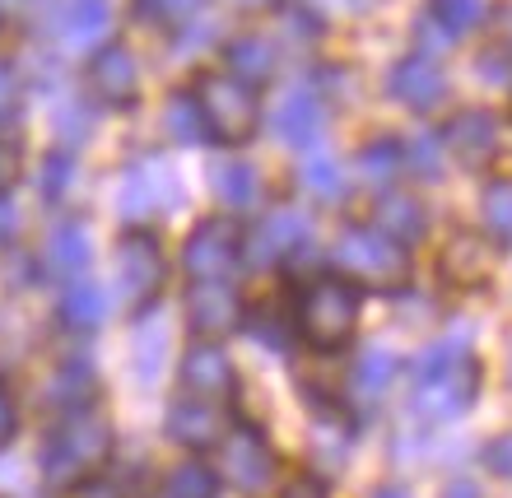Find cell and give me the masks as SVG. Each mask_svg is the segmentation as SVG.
<instances>
[{"instance_id":"f546056e","label":"cell","mask_w":512,"mask_h":498,"mask_svg":"<svg viewBox=\"0 0 512 498\" xmlns=\"http://www.w3.org/2000/svg\"><path fill=\"white\" fill-rule=\"evenodd\" d=\"M480 219L494 247H512V182H489L480 196Z\"/></svg>"},{"instance_id":"ba28073f","label":"cell","mask_w":512,"mask_h":498,"mask_svg":"<svg viewBox=\"0 0 512 498\" xmlns=\"http://www.w3.org/2000/svg\"><path fill=\"white\" fill-rule=\"evenodd\" d=\"M182 205V187H177V173L168 168L163 159H135L131 168L122 173L117 182V210H122L126 224H145L149 215H159V210H177Z\"/></svg>"},{"instance_id":"d6a6232c","label":"cell","mask_w":512,"mask_h":498,"mask_svg":"<svg viewBox=\"0 0 512 498\" xmlns=\"http://www.w3.org/2000/svg\"><path fill=\"white\" fill-rule=\"evenodd\" d=\"M163 131H168V140H177V145H210V140H205V126H201V112H196L187 89L168 98V108H163Z\"/></svg>"},{"instance_id":"8d00e7d4","label":"cell","mask_w":512,"mask_h":498,"mask_svg":"<svg viewBox=\"0 0 512 498\" xmlns=\"http://www.w3.org/2000/svg\"><path fill=\"white\" fill-rule=\"evenodd\" d=\"M205 0H135V10L145 14L149 24H159L168 28V33H182V28L201 14Z\"/></svg>"},{"instance_id":"e575fe53","label":"cell","mask_w":512,"mask_h":498,"mask_svg":"<svg viewBox=\"0 0 512 498\" xmlns=\"http://www.w3.org/2000/svg\"><path fill=\"white\" fill-rule=\"evenodd\" d=\"M38 187H42V201H52V205L66 201V191L75 187V149H52V154L42 159Z\"/></svg>"},{"instance_id":"74e56055","label":"cell","mask_w":512,"mask_h":498,"mask_svg":"<svg viewBox=\"0 0 512 498\" xmlns=\"http://www.w3.org/2000/svg\"><path fill=\"white\" fill-rule=\"evenodd\" d=\"M243 331L252 340H261L266 350H289V340H294V317H270V308H261L256 317H243Z\"/></svg>"},{"instance_id":"7dc6e473","label":"cell","mask_w":512,"mask_h":498,"mask_svg":"<svg viewBox=\"0 0 512 498\" xmlns=\"http://www.w3.org/2000/svg\"><path fill=\"white\" fill-rule=\"evenodd\" d=\"M443 498H485V489H480V480H471V475H452L443 485Z\"/></svg>"},{"instance_id":"277c9868","label":"cell","mask_w":512,"mask_h":498,"mask_svg":"<svg viewBox=\"0 0 512 498\" xmlns=\"http://www.w3.org/2000/svg\"><path fill=\"white\" fill-rule=\"evenodd\" d=\"M336 266L340 275L359 289H373V294H401L410 275H415V261L396 238H387L382 229H368V224H350L340 229L336 238Z\"/></svg>"},{"instance_id":"c3c4849f","label":"cell","mask_w":512,"mask_h":498,"mask_svg":"<svg viewBox=\"0 0 512 498\" xmlns=\"http://www.w3.org/2000/svg\"><path fill=\"white\" fill-rule=\"evenodd\" d=\"M499 52L512 56V0L499 5Z\"/></svg>"},{"instance_id":"44dd1931","label":"cell","mask_w":512,"mask_h":498,"mask_svg":"<svg viewBox=\"0 0 512 498\" xmlns=\"http://www.w3.org/2000/svg\"><path fill=\"white\" fill-rule=\"evenodd\" d=\"M224 70L233 80L252 84V89H266L275 80V70H280V52L261 33H238V38L224 42Z\"/></svg>"},{"instance_id":"d6986e66","label":"cell","mask_w":512,"mask_h":498,"mask_svg":"<svg viewBox=\"0 0 512 498\" xmlns=\"http://www.w3.org/2000/svg\"><path fill=\"white\" fill-rule=\"evenodd\" d=\"M112 33V0H61L56 10V38L70 52H94Z\"/></svg>"},{"instance_id":"bcb514c9","label":"cell","mask_w":512,"mask_h":498,"mask_svg":"<svg viewBox=\"0 0 512 498\" xmlns=\"http://www.w3.org/2000/svg\"><path fill=\"white\" fill-rule=\"evenodd\" d=\"M19 238V205L14 196H0V243H14Z\"/></svg>"},{"instance_id":"8fae6325","label":"cell","mask_w":512,"mask_h":498,"mask_svg":"<svg viewBox=\"0 0 512 498\" xmlns=\"http://www.w3.org/2000/svg\"><path fill=\"white\" fill-rule=\"evenodd\" d=\"M84 84H89V94L94 103L103 108H135V98H140V66H135V56L126 42H103L89 52V66H84Z\"/></svg>"},{"instance_id":"60d3db41","label":"cell","mask_w":512,"mask_h":498,"mask_svg":"<svg viewBox=\"0 0 512 498\" xmlns=\"http://www.w3.org/2000/svg\"><path fill=\"white\" fill-rule=\"evenodd\" d=\"M485 466H489V475L512 480V433H499V438L485 447Z\"/></svg>"},{"instance_id":"30bf717a","label":"cell","mask_w":512,"mask_h":498,"mask_svg":"<svg viewBox=\"0 0 512 498\" xmlns=\"http://www.w3.org/2000/svg\"><path fill=\"white\" fill-rule=\"evenodd\" d=\"M187 326L196 340H224L243 326V298L229 280H191L187 298H182Z\"/></svg>"},{"instance_id":"b9f144b4","label":"cell","mask_w":512,"mask_h":498,"mask_svg":"<svg viewBox=\"0 0 512 498\" xmlns=\"http://www.w3.org/2000/svg\"><path fill=\"white\" fill-rule=\"evenodd\" d=\"M14 108H19V80H14V66L0 61V131L10 126Z\"/></svg>"},{"instance_id":"52a82bcc","label":"cell","mask_w":512,"mask_h":498,"mask_svg":"<svg viewBox=\"0 0 512 498\" xmlns=\"http://www.w3.org/2000/svg\"><path fill=\"white\" fill-rule=\"evenodd\" d=\"M280 475V457L270 438L256 424H229V433L219 438V480H229L243 494H266L275 489Z\"/></svg>"},{"instance_id":"f35d334b","label":"cell","mask_w":512,"mask_h":498,"mask_svg":"<svg viewBox=\"0 0 512 498\" xmlns=\"http://www.w3.org/2000/svg\"><path fill=\"white\" fill-rule=\"evenodd\" d=\"M19 177H24V145H19V135L0 131V196H14Z\"/></svg>"},{"instance_id":"d4e9b609","label":"cell","mask_w":512,"mask_h":498,"mask_svg":"<svg viewBox=\"0 0 512 498\" xmlns=\"http://www.w3.org/2000/svg\"><path fill=\"white\" fill-rule=\"evenodd\" d=\"M396 373H401L396 350H387V345H368V350L359 354L354 373H350V387H354V396H364V401L373 405L378 396H387V387L396 382Z\"/></svg>"},{"instance_id":"681fc988","label":"cell","mask_w":512,"mask_h":498,"mask_svg":"<svg viewBox=\"0 0 512 498\" xmlns=\"http://www.w3.org/2000/svg\"><path fill=\"white\" fill-rule=\"evenodd\" d=\"M368 498H410V489H405V485H378Z\"/></svg>"},{"instance_id":"7c38bea8","label":"cell","mask_w":512,"mask_h":498,"mask_svg":"<svg viewBox=\"0 0 512 498\" xmlns=\"http://www.w3.org/2000/svg\"><path fill=\"white\" fill-rule=\"evenodd\" d=\"M177 382H182V396H201V401L219 405H229L238 391V373H233L219 340H191L182 350V364H177Z\"/></svg>"},{"instance_id":"ab89813d","label":"cell","mask_w":512,"mask_h":498,"mask_svg":"<svg viewBox=\"0 0 512 498\" xmlns=\"http://www.w3.org/2000/svg\"><path fill=\"white\" fill-rule=\"evenodd\" d=\"M275 498H331V489H326V480L317 471H303V475H289L275 489Z\"/></svg>"},{"instance_id":"5b68a950","label":"cell","mask_w":512,"mask_h":498,"mask_svg":"<svg viewBox=\"0 0 512 498\" xmlns=\"http://www.w3.org/2000/svg\"><path fill=\"white\" fill-rule=\"evenodd\" d=\"M117 280H122V303L140 317L154 312L168 284V256H163V238L149 224H135L117 243Z\"/></svg>"},{"instance_id":"3957f363","label":"cell","mask_w":512,"mask_h":498,"mask_svg":"<svg viewBox=\"0 0 512 498\" xmlns=\"http://www.w3.org/2000/svg\"><path fill=\"white\" fill-rule=\"evenodd\" d=\"M196 112H201L205 140L224 149H243L261 131V89L233 80L229 70H205L187 89Z\"/></svg>"},{"instance_id":"ac0fdd59","label":"cell","mask_w":512,"mask_h":498,"mask_svg":"<svg viewBox=\"0 0 512 498\" xmlns=\"http://www.w3.org/2000/svg\"><path fill=\"white\" fill-rule=\"evenodd\" d=\"M438 270H443V280L452 284V289H485V284L494 280V270H499V252H494V243L480 238V233H457V238L443 247Z\"/></svg>"},{"instance_id":"5bb4252c","label":"cell","mask_w":512,"mask_h":498,"mask_svg":"<svg viewBox=\"0 0 512 498\" xmlns=\"http://www.w3.org/2000/svg\"><path fill=\"white\" fill-rule=\"evenodd\" d=\"M475 391H480V364H475V354H471V359H461L457 368L415 382V415L419 419H457L475 405Z\"/></svg>"},{"instance_id":"f6af8a7d","label":"cell","mask_w":512,"mask_h":498,"mask_svg":"<svg viewBox=\"0 0 512 498\" xmlns=\"http://www.w3.org/2000/svg\"><path fill=\"white\" fill-rule=\"evenodd\" d=\"M75 498H131V494H126V489L117 485L112 475H103V471H98L94 480H84V485L75 489Z\"/></svg>"},{"instance_id":"4316f807","label":"cell","mask_w":512,"mask_h":498,"mask_svg":"<svg viewBox=\"0 0 512 498\" xmlns=\"http://www.w3.org/2000/svg\"><path fill=\"white\" fill-rule=\"evenodd\" d=\"M401 168L405 163H401V140H396V135H378V140H368L364 154H359V177H364L368 187H378V191H387Z\"/></svg>"},{"instance_id":"4fadbf2b","label":"cell","mask_w":512,"mask_h":498,"mask_svg":"<svg viewBox=\"0 0 512 498\" xmlns=\"http://www.w3.org/2000/svg\"><path fill=\"white\" fill-rule=\"evenodd\" d=\"M229 405L219 401H201V396H177L168 405V415H163V433L173 438L177 447H187V452H210L219 447V438L229 433Z\"/></svg>"},{"instance_id":"4dcf8cb0","label":"cell","mask_w":512,"mask_h":498,"mask_svg":"<svg viewBox=\"0 0 512 498\" xmlns=\"http://www.w3.org/2000/svg\"><path fill=\"white\" fill-rule=\"evenodd\" d=\"M312 452H317L326 466H336V461H345L354 452V429L336 410H322V415H317V424H312Z\"/></svg>"},{"instance_id":"d590c367","label":"cell","mask_w":512,"mask_h":498,"mask_svg":"<svg viewBox=\"0 0 512 498\" xmlns=\"http://www.w3.org/2000/svg\"><path fill=\"white\" fill-rule=\"evenodd\" d=\"M443 154L447 149L438 135H415L410 145H401V163L415 177H424V182H438V177H443Z\"/></svg>"},{"instance_id":"83f0119b","label":"cell","mask_w":512,"mask_h":498,"mask_svg":"<svg viewBox=\"0 0 512 498\" xmlns=\"http://www.w3.org/2000/svg\"><path fill=\"white\" fill-rule=\"evenodd\" d=\"M219 494H224V480L201 457L177 461L173 471H168V498H219Z\"/></svg>"},{"instance_id":"9a60e30c","label":"cell","mask_w":512,"mask_h":498,"mask_svg":"<svg viewBox=\"0 0 512 498\" xmlns=\"http://www.w3.org/2000/svg\"><path fill=\"white\" fill-rule=\"evenodd\" d=\"M438 140H443V149L461 163V168H475V173L499 159V145H503L499 117H494V112H485V108L457 112V117L447 122V131L438 135Z\"/></svg>"},{"instance_id":"cb8c5ba5","label":"cell","mask_w":512,"mask_h":498,"mask_svg":"<svg viewBox=\"0 0 512 498\" xmlns=\"http://www.w3.org/2000/svg\"><path fill=\"white\" fill-rule=\"evenodd\" d=\"M373 229H382L387 238H396L401 247L419 243L424 238V229H429V215H424V205L415 201V196H401V191H387L378 201V224Z\"/></svg>"},{"instance_id":"7402d4cb","label":"cell","mask_w":512,"mask_h":498,"mask_svg":"<svg viewBox=\"0 0 512 498\" xmlns=\"http://www.w3.org/2000/svg\"><path fill=\"white\" fill-rule=\"evenodd\" d=\"M210 191L219 196V205L229 215H247L261 201V168L247 159H219L210 168Z\"/></svg>"},{"instance_id":"603a6c76","label":"cell","mask_w":512,"mask_h":498,"mask_svg":"<svg viewBox=\"0 0 512 498\" xmlns=\"http://www.w3.org/2000/svg\"><path fill=\"white\" fill-rule=\"evenodd\" d=\"M56 312H61V322H66L70 331L89 336V331H98V326L108 322V289H103V284H94L89 275H80V280H66Z\"/></svg>"},{"instance_id":"1f68e13d","label":"cell","mask_w":512,"mask_h":498,"mask_svg":"<svg viewBox=\"0 0 512 498\" xmlns=\"http://www.w3.org/2000/svg\"><path fill=\"white\" fill-rule=\"evenodd\" d=\"M461 359H471V331H452V336L433 340L429 350L419 354V364H415V382L447 373V368H457Z\"/></svg>"},{"instance_id":"8992f818","label":"cell","mask_w":512,"mask_h":498,"mask_svg":"<svg viewBox=\"0 0 512 498\" xmlns=\"http://www.w3.org/2000/svg\"><path fill=\"white\" fill-rule=\"evenodd\" d=\"M243 266V224L238 215H210L191 224L182 243V270L191 280H233Z\"/></svg>"},{"instance_id":"ffe728a7","label":"cell","mask_w":512,"mask_h":498,"mask_svg":"<svg viewBox=\"0 0 512 498\" xmlns=\"http://www.w3.org/2000/svg\"><path fill=\"white\" fill-rule=\"evenodd\" d=\"M94 261V238L84 229L80 219H61L52 233H47V243H42V266L47 275L56 280H80L84 270Z\"/></svg>"},{"instance_id":"f907efd6","label":"cell","mask_w":512,"mask_h":498,"mask_svg":"<svg viewBox=\"0 0 512 498\" xmlns=\"http://www.w3.org/2000/svg\"><path fill=\"white\" fill-rule=\"evenodd\" d=\"M233 5H243V10H266V5H275V0H233Z\"/></svg>"},{"instance_id":"7a4b0ae2","label":"cell","mask_w":512,"mask_h":498,"mask_svg":"<svg viewBox=\"0 0 512 498\" xmlns=\"http://www.w3.org/2000/svg\"><path fill=\"white\" fill-rule=\"evenodd\" d=\"M364 312V289L350 284L345 275H317L294 294V336L312 345L317 354H336L354 340Z\"/></svg>"},{"instance_id":"6da1fadb","label":"cell","mask_w":512,"mask_h":498,"mask_svg":"<svg viewBox=\"0 0 512 498\" xmlns=\"http://www.w3.org/2000/svg\"><path fill=\"white\" fill-rule=\"evenodd\" d=\"M108 461H112V419L98 405H80V410L56 415V424L47 429L42 452H38L42 480L56 494H75Z\"/></svg>"},{"instance_id":"2e32d148","label":"cell","mask_w":512,"mask_h":498,"mask_svg":"<svg viewBox=\"0 0 512 498\" xmlns=\"http://www.w3.org/2000/svg\"><path fill=\"white\" fill-rule=\"evenodd\" d=\"M447 89H452V84H447V70L424 52L401 56L387 75V94L415 112H429V108H438V103H447Z\"/></svg>"},{"instance_id":"484cf974","label":"cell","mask_w":512,"mask_h":498,"mask_svg":"<svg viewBox=\"0 0 512 498\" xmlns=\"http://www.w3.org/2000/svg\"><path fill=\"white\" fill-rule=\"evenodd\" d=\"M298 187L308 191L312 201H340L345 187H350V177H345V168H340L336 154L312 149L308 159H303V168H298Z\"/></svg>"},{"instance_id":"7bdbcfd3","label":"cell","mask_w":512,"mask_h":498,"mask_svg":"<svg viewBox=\"0 0 512 498\" xmlns=\"http://www.w3.org/2000/svg\"><path fill=\"white\" fill-rule=\"evenodd\" d=\"M14 433H19V401H14V391L0 382V452L14 443Z\"/></svg>"},{"instance_id":"e0dca14e","label":"cell","mask_w":512,"mask_h":498,"mask_svg":"<svg viewBox=\"0 0 512 498\" xmlns=\"http://www.w3.org/2000/svg\"><path fill=\"white\" fill-rule=\"evenodd\" d=\"M270 126H275V135H280L284 145L312 149L317 140H322V131H326V103H322V94H317L312 84H294V89H284V98L275 103Z\"/></svg>"},{"instance_id":"ee69618b","label":"cell","mask_w":512,"mask_h":498,"mask_svg":"<svg viewBox=\"0 0 512 498\" xmlns=\"http://www.w3.org/2000/svg\"><path fill=\"white\" fill-rule=\"evenodd\" d=\"M508 66H512V56L499 52V47L480 56V75H485L489 84H512V70H508Z\"/></svg>"},{"instance_id":"836d02e7","label":"cell","mask_w":512,"mask_h":498,"mask_svg":"<svg viewBox=\"0 0 512 498\" xmlns=\"http://www.w3.org/2000/svg\"><path fill=\"white\" fill-rule=\"evenodd\" d=\"M429 14L447 28V38H461V33H471V28L485 24L489 5L485 0H433Z\"/></svg>"},{"instance_id":"9c48e42d","label":"cell","mask_w":512,"mask_h":498,"mask_svg":"<svg viewBox=\"0 0 512 498\" xmlns=\"http://www.w3.org/2000/svg\"><path fill=\"white\" fill-rule=\"evenodd\" d=\"M312 247V219L294 205H275L270 215H261L252 229H243V261L252 266H284L298 252Z\"/></svg>"},{"instance_id":"f1b7e54d","label":"cell","mask_w":512,"mask_h":498,"mask_svg":"<svg viewBox=\"0 0 512 498\" xmlns=\"http://www.w3.org/2000/svg\"><path fill=\"white\" fill-rule=\"evenodd\" d=\"M163 354H168V331H163L159 322H149V312H140V326H135V340H131V359H135L140 382H154V377H159Z\"/></svg>"}]
</instances>
